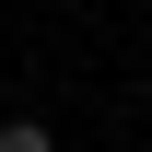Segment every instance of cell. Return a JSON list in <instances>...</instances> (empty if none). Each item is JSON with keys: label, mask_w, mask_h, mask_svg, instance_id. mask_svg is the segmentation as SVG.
<instances>
[{"label": "cell", "mask_w": 152, "mask_h": 152, "mask_svg": "<svg viewBox=\"0 0 152 152\" xmlns=\"http://www.w3.org/2000/svg\"><path fill=\"white\" fill-rule=\"evenodd\" d=\"M0 152H58V140H47V117H0Z\"/></svg>", "instance_id": "1"}]
</instances>
